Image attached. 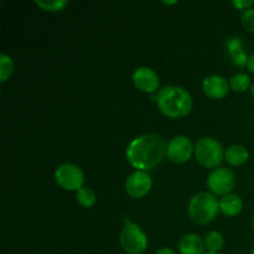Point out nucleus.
Listing matches in <instances>:
<instances>
[{"instance_id": "nucleus-1", "label": "nucleus", "mask_w": 254, "mask_h": 254, "mask_svg": "<svg viewBox=\"0 0 254 254\" xmlns=\"http://www.w3.org/2000/svg\"><path fill=\"white\" fill-rule=\"evenodd\" d=\"M168 144L158 134H143L131 140L127 148V159L134 169L154 170L165 159Z\"/></svg>"}, {"instance_id": "nucleus-2", "label": "nucleus", "mask_w": 254, "mask_h": 254, "mask_svg": "<svg viewBox=\"0 0 254 254\" xmlns=\"http://www.w3.org/2000/svg\"><path fill=\"white\" fill-rule=\"evenodd\" d=\"M156 104L161 113L170 119H178L186 117L193 107L191 94L183 87L165 86L158 92Z\"/></svg>"}, {"instance_id": "nucleus-3", "label": "nucleus", "mask_w": 254, "mask_h": 254, "mask_svg": "<svg viewBox=\"0 0 254 254\" xmlns=\"http://www.w3.org/2000/svg\"><path fill=\"white\" fill-rule=\"evenodd\" d=\"M220 212V201L213 193L202 192L192 196L188 206L189 217L198 225H208Z\"/></svg>"}, {"instance_id": "nucleus-4", "label": "nucleus", "mask_w": 254, "mask_h": 254, "mask_svg": "<svg viewBox=\"0 0 254 254\" xmlns=\"http://www.w3.org/2000/svg\"><path fill=\"white\" fill-rule=\"evenodd\" d=\"M195 158L206 169H217L225 159V150L217 139L203 136L195 145Z\"/></svg>"}, {"instance_id": "nucleus-5", "label": "nucleus", "mask_w": 254, "mask_h": 254, "mask_svg": "<svg viewBox=\"0 0 254 254\" xmlns=\"http://www.w3.org/2000/svg\"><path fill=\"white\" fill-rule=\"evenodd\" d=\"M119 245L128 254H143L148 248V237L140 226L128 222L119 233Z\"/></svg>"}, {"instance_id": "nucleus-6", "label": "nucleus", "mask_w": 254, "mask_h": 254, "mask_svg": "<svg viewBox=\"0 0 254 254\" xmlns=\"http://www.w3.org/2000/svg\"><path fill=\"white\" fill-rule=\"evenodd\" d=\"M55 180L57 185L67 191H77L84 186V173L73 163H64L55 170Z\"/></svg>"}, {"instance_id": "nucleus-7", "label": "nucleus", "mask_w": 254, "mask_h": 254, "mask_svg": "<svg viewBox=\"0 0 254 254\" xmlns=\"http://www.w3.org/2000/svg\"><path fill=\"white\" fill-rule=\"evenodd\" d=\"M236 184V176L231 169H213L207 178V188L215 196H226L231 193Z\"/></svg>"}, {"instance_id": "nucleus-8", "label": "nucleus", "mask_w": 254, "mask_h": 254, "mask_svg": "<svg viewBox=\"0 0 254 254\" xmlns=\"http://www.w3.org/2000/svg\"><path fill=\"white\" fill-rule=\"evenodd\" d=\"M195 154V146L190 138L185 135H178L171 139L168 144L166 156L174 164H185Z\"/></svg>"}, {"instance_id": "nucleus-9", "label": "nucleus", "mask_w": 254, "mask_h": 254, "mask_svg": "<svg viewBox=\"0 0 254 254\" xmlns=\"http://www.w3.org/2000/svg\"><path fill=\"white\" fill-rule=\"evenodd\" d=\"M153 188V179L148 171L135 170L127 178L126 191L131 198H143L150 192Z\"/></svg>"}, {"instance_id": "nucleus-10", "label": "nucleus", "mask_w": 254, "mask_h": 254, "mask_svg": "<svg viewBox=\"0 0 254 254\" xmlns=\"http://www.w3.org/2000/svg\"><path fill=\"white\" fill-rule=\"evenodd\" d=\"M133 83L136 89L144 93L153 94L160 87V77L150 67H139L133 73Z\"/></svg>"}, {"instance_id": "nucleus-11", "label": "nucleus", "mask_w": 254, "mask_h": 254, "mask_svg": "<svg viewBox=\"0 0 254 254\" xmlns=\"http://www.w3.org/2000/svg\"><path fill=\"white\" fill-rule=\"evenodd\" d=\"M203 93L211 99H223L230 92V82L222 76L211 74L203 79Z\"/></svg>"}, {"instance_id": "nucleus-12", "label": "nucleus", "mask_w": 254, "mask_h": 254, "mask_svg": "<svg viewBox=\"0 0 254 254\" xmlns=\"http://www.w3.org/2000/svg\"><path fill=\"white\" fill-rule=\"evenodd\" d=\"M180 254H205V241L196 233H186L179 241Z\"/></svg>"}, {"instance_id": "nucleus-13", "label": "nucleus", "mask_w": 254, "mask_h": 254, "mask_svg": "<svg viewBox=\"0 0 254 254\" xmlns=\"http://www.w3.org/2000/svg\"><path fill=\"white\" fill-rule=\"evenodd\" d=\"M243 210L242 198L235 193H228L220 200V212L227 217H235Z\"/></svg>"}, {"instance_id": "nucleus-14", "label": "nucleus", "mask_w": 254, "mask_h": 254, "mask_svg": "<svg viewBox=\"0 0 254 254\" xmlns=\"http://www.w3.org/2000/svg\"><path fill=\"white\" fill-rule=\"evenodd\" d=\"M250 159V153L241 144H233L225 150V160L231 166H242Z\"/></svg>"}, {"instance_id": "nucleus-15", "label": "nucleus", "mask_w": 254, "mask_h": 254, "mask_svg": "<svg viewBox=\"0 0 254 254\" xmlns=\"http://www.w3.org/2000/svg\"><path fill=\"white\" fill-rule=\"evenodd\" d=\"M203 241H205V247L207 250V252L220 253V251L225 246V237L218 231H211V232H208L205 236V238H203Z\"/></svg>"}, {"instance_id": "nucleus-16", "label": "nucleus", "mask_w": 254, "mask_h": 254, "mask_svg": "<svg viewBox=\"0 0 254 254\" xmlns=\"http://www.w3.org/2000/svg\"><path fill=\"white\" fill-rule=\"evenodd\" d=\"M76 198L77 202L84 208H91L96 205L97 202V195L91 188L88 186H83L79 190L76 191Z\"/></svg>"}, {"instance_id": "nucleus-17", "label": "nucleus", "mask_w": 254, "mask_h": 254, "mask_svg": "<svg viewBox=\"0 0 254 254\" xmlns=\"http://www.w3.org/2000/svg\"><path fill=\"white\" fill-rule=\"evenodd\" d=\"M14 69L15 64L11 56L6 54L0 55V82L1 83L6 82L11 77V74L14 73Z\"/></svg>"}, {"instance_id": "nucleus-18", "label": "nucleus", "mask_w": 254, "mask_h": 254, "mask_svg": "<svg viewBox=\"0 0 254 254\" xmlns=\"http://www.w3.org/2000/svg\"><path fill=\"white\" fill-rule=\"evenodd\" d=\"M230 88L235 92H246L251 89V78L246 73H236L230 78Z\"/></svg>"}, {"instance_id": "nucleus-19", "label": "nucleus", "mask_w": 254, "mask_h": 254, "mask_svg": "<svg viewBox=\"0 0 254 254\" xmlns=\"http://www.w3.org/2000/svg\"><path fill=\"white\" fill-rule=\"evenodd\" d=\"M35 4L44 11L59 12L66 7L69 4V1H67V0H50V1L49 0H36Z\"/></svg>"}, {"instance_id": "nucleus-20", "label": "nucleus", "mask_w": 254, "mask_h": 254, "mask_svg": "<svg viewBox=\"0 0 254 254\" xmlns=\"http://www.w3.org/2000/svg\"><path fill=\"white\" fill-rule=\"evenodd\" d=\"M241 24H242V26L247 31L254 34V7L242 12V15H241Z\"/></svg>"}, {"instance_id": "nucleus-21", "label": "nucleus", "mask_w": 254, "mask_h": 254, "mask_svg": "<svg viewBox=\"0 0 254 254\" xmlns=\"http://www.w3.org/2000/svg\"><path fill=\"white\" fill-rule=\"evenodd\" d=\"M232 4L237 10H243V11H246V10L248 9H252L254 1L253 0H233Z\"/></svg>"}, {"instance_id": "nucleus-22", "label": "nucleus", "mask_w": 254, "mask_h": 254, "mask_svg": "<svg viewBox=\"0 0 254 254\" xmlns=\"http://www.w3.org/2000/svg\"><path fill=\"white\" fill-rule=\"evenodd\" d=\"M247 68L248 71L251 72V73H254V54L251 55V56H248V60H247Z\"/></svg>"}, {"instance_id": "nucleus-23", "label": "nucleus", "mask_w": 254, "mask_h": 254, "mask_svg": "<svg viewBox=\"0 0 254 254\" xmlns=\"http://www.w3.org/2000/svg\"><path fill=\"white\" fill-rule=\"evenodd\" d=\"M155 254H178V253H176L174 250H171V248L163 247V248H160V250L156 251Z\"/></svg>"}, {"instance_id": "nucleus-24", "label": "nucleus", "mask_w": 254, "mask_h": 254, "mask_svg": "<svg viewBox=\"0 0 254 254\" xmlns=\"http://www.w3.org/2000/svg\"><path fill=\"white\" fill-rule=\"evenodd\" d=\"M250 91H251V96L254 97V83L252 84V86H251V89H250Z\"/></svg>"}, {"instance_id": "nucleus-25", "label": "nucleus", "mask_w": 254, "mask_h": 254, "mask_svg": "<svg viewBox=\"0 0 254 254\" xmlns=\"http://www.w3.org/2000/svg\"><path fill=\"white\" fill-rule=\"evenodd\" d=\"M176 2L178 1H164V4H166V5H171V4H176Z\"/></svg>"}, {"instance_id": "nucleus-26", "label": "nucleus", "mask_w": 254, "mask_h": 254, "mask_svg": "<svg viewBox=\"0 0 254 254\" xmlns=\"http://www.w3.org/2000/svg\"><path fill=\"white\" fill-rule=\"evenodd\" d=\"M252 230H253V232H254V215H253V217H252Z\"/></svg>"}, {"instance_id": "nucleus-27", "label": "nucleus", "mask_w": 254, "mask_h": 254, "mask_svg": "<svg viewBox=\"0 0 254 254\" xmlns=\"http://www.w3.org/2000/svg\"><path fill=\"white\" fill-rule=\"evenodd\" d=\"M205 254H220V253H215V252H206Z\"/></svg>"}, {"instance_id": "nucleus-28", "label": "nucleus", "mask_w": 254, "mask_h": 254, "mask_svg": "<svg viewBox=\"0 0 254 254\" xmlns=\"http://www.w3.org/2000/svg\"><path fill=\"white\" fill-rule=\"evenodd\" d=\"M251 254H254V247L252 248V251H251Z\"/></svg>"}]
</instances>
